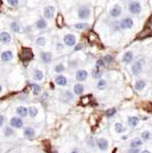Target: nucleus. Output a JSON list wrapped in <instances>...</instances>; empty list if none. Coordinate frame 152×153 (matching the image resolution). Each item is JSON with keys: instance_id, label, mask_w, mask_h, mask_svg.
Returning a JSON list of instances; mask_svg holds the SVG:
<instances>
[{"instance_id": "nucleus-40", "label": "nucleus", "mask_w": 152, "mask_h": 153, "mask_svg": "<svg viewBox=\"0 0 152 153\" xmlns=\"http://www.w3.org/2000/svg\"><path fill=\"white\" fill-rule=\"evenodd\" d=\"M7 5L13 8H16V7L21 6V0H6Z\"/></svg>"}, {"instance_id": "nucleus-38", "label": "nucleus", "mask_w": 152, "mask_h": 153, "mask_svg": "<svg viewBox=\"0 0 152 153\" xmlns=\"http://www.w3.org/2000/svg\"><path fill=\"white\" fill-rule=\"evenodd\" d=\"M55 51L57 53H63L65 51V45H64L63 42H61V41H56L55 42Z\"/></svg>"}, {"instance_id": "nucleus-53", "label": "nucleus", "mask_w": 152, "mask_h": 153, "mask_svg": "<svg viewBox=\"0 0 152 153\" xmlns=\"http://www.w3.org/2000/svg\"><path fill=\"white\" fill-rule=\"evenodd\" d=\"M1 152H2V150H1V149H0V153H1Z\"/></svg>"}, {"instance_id": "nucleus-14", "label": "nucleus", "mask_w": 152, "mask_h": 153, "mask_svg": "<svg viewBox=\"0 0 152 153\" xmlns=\"http://www.w3.org/2000/svg\"><path fill=\"white\" fill-rule=\"evenodd\" d=\"M60 100H61L62 102L69 103L75 100V94H73V91L64 90V91H62V93L60 94Z\"/></svg>"}, {"instance_id": "nucleus-34", "label": "nucleus", "mask_w": 152, "mask_h": 153, "mask_svg": "<svg viewBox=\"0 0 152 153\" xmlns=\"http://www.w3.org/2000/svg\"><path fill=\"white\" fill-rule=\"evenodd\" d=\"M73 27L78 30V31H83V30H87L89 27V24L88 23H86V22H79V23H77L73 25Z\"/></svg>"}, {"instance_id": "nucleus-18", "label": "nucleus", "mask_w": 152, "mask_h": 153, "mask_svg": "<svg viewBox=\"0 0 152 153\" xmlns=\"http://www.w3.org/2000/svg\"><path fill=\"white\" fill-rule=\"evenodd\" d=\"M23 137L26 138V140H33L36 137V130H34V128L30 127V126L23 128Z\"/></svg>"}, {"instance_id": "nucleus-39", "label": "nucleus", "mask_w": 152, "mask_h": 153, "mask_svg": "<svg viewBox=\"0 0 152 153\" xmlns=\"http://www.w3.org/2000/svg\"><path fill=\"white\" fill-rule=\"evenodd\" d=\"M103 61H104L105 65H110V64H112L114 62V57L111 54H107V55L103 57Z\"/></svg>"}, {"instance_id": "nucleus-44", "label": "nucleus", "mask_w": 152, "mask_h": 153, "mask_svg": "<svg viewBox=\"0 0 152 153\" xmlns=\"http://www.w3.org/2000/svg\"><path fill=\"white\" fill-rule=\"evenodd\" d=\"M139 149H128L126 151V153H139Z\"/></svg>"}, {"instance_id": "nucleus-15", "label": "nucleus", "mask_w": 152, "mask_h": 153, "mask_svg": "<svg viewBox=\"0 0 152 153\" xmlns=\"http://www.w3.org/2000/svg\"><path fill=\"white\" fill-rule=\"evenodd\" d=\"M134 51H127L122 54L121 56V62L124 64H132L134 62Z\"/></svg>"}, {"instance_id": "nucleus-35", "label": "nucleus", "mask_w": 152, "mask_h": 153, "mask_svg": "<svg viewBox=\"0 0 152 153\" xmlns=\"http://www.w3.org/2000/svg\"><path fill=\"white\" fill-rule=\"evenodd\" d=\"M152 137V133L150 130H144V131H142V134H141V140H143V142H148V140H150Z\"/></svg>"}, {"instance_id": "nucleus-20", "label": "nucleus", "mask_w": 152, "mask_h": 153, "mask_svg": "<svg viewBox=\"0 0 152 153\" xmlns=\"http://www.w3.org/2000/svg\"><path fill=\"white\" fill-rule=\"evenodd\" d=\"M16 114L17 117L19 118H26V117H29V111H28V108L24 106V105H19L16 108Z\"/></svg>"}, {"instance_id": "nucleus-29", "label": "nucleus", "mask_w": 152, "mask_h": 153, "mask_svg": "<svg viewBox=\"0 0 152 153\" xmlns=\"http://www.w3.org/2000/svg\"><path fill=\"white\" fill-rule=\"evenodd\" d=\"M66 70V68H65V65H64V63H57L55 66H54V69H53V71L55 72V73H57V74H63V72Z\"/></svg>"}, {"instance_id": "nucleus-45", "label": "nucleus", "mask_w": 152, "mask_h": 153, "mask_svg": "<svg viewBox=\"0 0 152 153\" xmlns=\"http://www.w3.org/2000/svg\"><path fill=\"white\" fill-rule=\"evenodd\" d=\"M41 97H42V100H48V93H44V95Z\"/></svg>"}, {"instance_id": "nucleus-31", "label": "nucleus", "mask_w": 152, "mask_h": 153, "mask_svg": "<svg viewBox=\"0 0 152 153\" xmlns=\"http://www.w3.org/2000/svg\"><path fill=\"white\" fill-rule=\"evenodd\" d=\"M114 131H115L117 134H122V133H125V131H126L125 125H122L121 122H115V123H114Z\"/></svg>"}, {"instance_id": "nucleus-13", "label": "nucleus", "mask_w": 152, "mask_h": 153, "mask_svg": "<svg viewBox=\"0 0 152 153\" xmlns=\"http://www.w3.org/2000/svg\"><path fill=\"white\" fill-rule=\"evenodd\" d=\"M32 79L37 82H40V81H44L45 79V74H44V71L40 70L39 68H34L32 70Z\"/></svg>"}, {"instance_id": "nucleus-11", "label": "nucleus", "mask_w": 152, "mask_h": 153, "mask_svg": "<svg viewBox=\"0 0 152 153\" xmlns=\"http://www.w3.org/2000/svg\"><path fill=\"white\" fill-rule=\"evenodd\" d=\"M13 58H14L13 51H9V49L1 51V54H0V61H1L2 63H9V62L13 61Z\"/></svg>"}, {"instance_id": "nucleus-21", "label": "nucleus", "mask_w": 152, "mask_h": 153, "mask_svg": "<svg viewBox=\"0 0 152 153\" xmlns=\"http://www.w3.org/2000/svg\"><path fill=\"white\" fill-rule=\"evenodd\" d=\"M139 123V118L136 115H130L127 118V125L130 128H136Z\"/></svg>"}, {"instance_id": "nucleus-3", "label": "nucleus", "mask_w": 152, "mask_h": 153, "mask_svg": "<svg viewBox=\"0 0 152 153\" xmlns=\"http://www.w3.org/2000/svg\"><path fill=\"white\" fill-rule=\"evenodd\" d=\"M127 10L130 15L134 16H139L141 15L142 10H143V5L139 0H130L127 4Z\"/></svg>"}, {"instance_id": "nucleus-16", "label": "nucleus", "mask_w": 152, "mask_h": 153, "mask_svg": "<svg viewBox=\"0 0 152 153\" xmlns=\"http://www.w3.org/2000/svg\"><path fill=\"white\" fill-rule=\"evenodd\" d=\"M12 41H13V39H12V36H10L9 32H0V44L1 45H9V44H12Z\"/></svg>"}, {"instance_id": "nucleus-30", "label": "nucleus", "mask_w": 152, "mask_h": 153, "mask_svg": "<svg viewBox=\"0 0 152 153\" xmlns=\"http://www.w3.org/2000/svg\"><path fill=\"white\" fill-rule=\"evenodd\" d=\"M110 30L115 33V32H119L120 31V26H119V21H117V19H113L112 22H110Z\"/></svg>"}, {"instance_id": "nucleus-2", "label": "nucleus", "mask_w": 152, "mask_h": 153, "mask_svg": "<svg viewBox=\"0 0 152 153\" xmlns=\"http://www.w3.org/2000/svg\"><path fill=\"white\" fill-rule=\"evenodd\" d=\"M93 16V9H92V6L88 5V4H83V5H80L77 8V17L79 19H83V21H87V19H90Z\"/></svg>"}, {"instance_id": "nucleus-46", "label": "nucleus", "mask_w": 152, "mask_h": 153, "mask_svg": "<svg viewBox=\"0 0 152 153\" xmlns=\"http://www.w3.org/2000/svg\"><path fill=\"white\" fill-rule=\"evenodd\" d=\"M139 153H151V151H149V150H142Z\"/></svg>"}, {"instance_id": "nucleus-5", "label": "nucleus", "mask_w": 152, "mask_h": 153, "mask_svg": "<svg viewBox=\"0 0 152 153\" xmlns=\"http://www.w3.org/2000/svg\"><path fill=\"white\" fill-rule=\"evenodd\" d=\"M122 13H124L122 6L119 5V4H114L113 6L110 8V10H109V16L112 19H117L122 16Z\"/></svg>"}, {"instance_id": "nucleus-50", "label": "nucleus", "mask_w": 152, "mask_h": 153, "mask_svg": "<svg viewBox=\"0 0 152 153\" xmlns=\"http://www.w3.org/2000/svg\"><path fill=\"white\" fill-rule=\"evenodd\" d=\"M122 1H130V0H122Z\"/></svg>"}, {"instance_id": "nucleus-12", "label": "nucleus", "mask_w": 152, "mask_h": 153, "mask_svg": "<svg viewBox=\"0 0 152 153\" xmlns=\"http://www.w3.org/2000/svg\"><path fill=\"white\" fill-rule=\"evenodd\" d=\"M75 78L78 82H83L87 80L88 78V72L85 70V69H78L76 71V74H75Z\"/></svg>"}, {"instance_id": "nucleus-32", "label": "nucleus", "mask_w": 152, "mask_h": 153, "mask_svg": "<svg viewBox=\"0 0 152 153\" xmlns=\"http://www.w3.org/2000/svg\"><path fill=\"white\" fill-rule=\"evenodd\" d=\"M31 88H32V94L34 96L40 95V93L42 91V88L39 83H31Z\"/></svg>"}, {"instance_id": "nucleus-7", "label": "nucleus", "mask_w": 152, "mask_h": 153, "mask_svg": "<svg viewBox=\"0 0 152 153\" xmlns=\"http://www.w3.org/2000/svg\"><path fill=\"white\" fill-rule=\"evenodd\" d=\"M55 13H56V8H55L54 5H47V6H45L44 9H42V16H44L45 19H54Z\"/></svg>"}, {"instance_id": "nucleus-49", "label": "nucleus", "mask_w": 152, "mask_h": 153, "mask_svg": "<svg viewBox=\"0 0 152 153\" xmlns=\"http://www.w3.org/2000/svg\"><path fill=\"white\" fill-rule=\"evenodd\" d=\"M2 90H4V87H2V85H1V83H0V94H1V93H2Z\"/></svg>"}, {"instance_id": "nucleus-19", "label": "nucleus", "mask_w": 152, "mask_h": 153, "mask_svg": "<svg viewBox=\"0 0 152 153\" xmlns=\"http://www.w3.org/2000/svg\"><path fill=\"white\" fill-rule=\"evenodd\" d=\"M54 81H55V83H56L57 86H60V87H65V86L69 83L68 78L64 76V74H56L55 78H54Z\"/></svg>"}, {"instance_id": "nucleus-8", "label": "nucleus", "mask_w": 152, "mask_h": 153, "mask_svg": "<svg viewBox=\"0 0 152 153\" xmlns=\"http://www.w3.org/2000/svg\"><path fill=\"white\" fill-rule=\"evenodd\" d=\"M8 126H10L13 129H23L24 128V121H23L22 118H19L17 115H14L10 118Z\"/></svg>"}, {"instance_id": "nucleus-1", "label": "nucleus", "mask_w": 152, "mask_h": 153, "mask_svg": "<svg viewBox=\"0 0 152 153\" xmlns=\"http://www.w3.org/2000/svg\"><path fill=\"white\" fill-rule=\"evenodd\" d=\"M145 66V57L144 56H139L137 58L134 59V62L130 65V72L135 76H139L142 74Z\"/></svg>"}, {"instance_id": "nucleus-48", "label": "nucleus", "mask_w": 152, "mask_h": 153, "mask_svg": "<svg viewBox=\"0 0 152 153\" xmlns=\"http://www.w3.org/2000/svg\"><path fill=\"white\" fill-rule=\"evenodd\" d=\"M121 140H127V135H122V136H121Z\"/></svg>"}, {"instance_id": "nucleus-28", "label": "nucleus", "mask_w": 152, "mask_h": 153, "mask_svg": "<svg viewBox=\"0 0 152 153\" xmlns=\"http://www.w3.org/2000/svg\"><path fill=\"white\" fill-rule=\"evenodd\" d=\"M28 111H29V117L31 118V119H34L39 113V110L37 106H34V105H31V106H29L28 108Z\"/></svg>"}, {"instance_id": "nucleus-51", "label": "nucleus", "mask_w": 152, "mask_h": 153, "mask_svg": "<svg viewBox=\"0 0 152 153\" xmlns=\"http://www.w3.org/2000/svg\"><path fill=\"white\" fill-rule=\"evenodd\" d=\"M53 153H58V152H57V151H54V152H53Z\"/></svg>"}, {"instance_id": "nucleus-23", "label": "nucleus", "mask_w": 152, "mask_h": 153, "mask_svg": "<svg viewBox=\"0 0 152 153\" xmlns=\"http://www.w3.org/2000/svg\"><path fill=\"white\" fill-rule=\"evenodd\" d=\"M142 145H143V140L139 137H135L129 140V149H139Z\"/></svg>"}, {"instance_id": "nucleus-41", "label": "nucleus", "mask_w": 152, "mask_h": 153, "mask_svg": "<svg viewBox=\"0 0 152 153\" xmlns=\"http://www.w3.org/2000/svg\"><path fill=\"white\" fill-rule=\"evenodd\" d=\"M105 66V63H104V61H103V58H98L97 61L95 62V68L96 69H103Z\"/></svg>"}, {"instance_id": "nucleus-36", "label": "nucleus", "mask_w": 152, "mask_h": 153, "mask_svg": "<svg viewBox=\"0 0 152 153\" xmlns=\"http://www.w3.org/2000/svg\"><path fill=\"white\" fill-rule=\"evenodd\" d=\"M102 76H103V72H102L101 69H96V68H94L93 70H92V76L94 78V79H101Z\"/></svg>"}, {"instance_id": "nucleus-26", "label": "nucleus", "mask_w": 152, "mask_h": 153, "mask_svg": "<svg viewBox=\"0 0 152 153\" xmlns=\"http://www.w3.org/2000/svg\"><path fill=\"white\" fill-rule=\"evenodd\" d=\"M34 44L38 47H45V46L47 45V37L46 36H39L34 40Z\"/></svg>"}, {"instance_id": "nucleus-4", "label": "nucleus", "mask_w": 152, "mask_h": 153, "mask_svg": "<svg viewBox=\"0 0 152 153\" xmlns=\"http://www.w3.org/2000/svg\"><path fill=\"white\" fill-rule=\"evenodd\" d=\"M135 25V21L132 16H125L119 21V26H120V31H127V30H132Z\"/></svg>"}, {"instance_id": "nucleus-27", "label": "nucleus", "mask_w": 152, "mask_h": 153, "mask_svg": "<svg viewBox=\"0 0 152 153\" xmlns=\"http://www.w3.org/2000/svg\"><path fill=\"white\" fill-rule=\"evenodd\" d=\"M96 88L98 90H105L108 88V81L105 79H103V78L98 79L97 82H96Z\"/></svg>"}, {"instance_id": "nucleus-22", "label": "nucleus", "mask_w": 152, "mask_h": 153, "mask_svg": "<svg viewBox=\"0 0 152 153\" xmlns=\"http://www.w3.org/2000/svg\"><path fill=\"white\" fill-rule=\"evenodd\" d=\"M134 88L136 91H142L146 88V80L145 79H137L135 81V85H134Z\"/></svg>"}, {"instance_id": "nucleus-42", "label": "nucleus", "mask_w": 152, "mask_h": 153, "mask_svg": "<svg viewBox=\"0 0 152 153\" xmlns=\"http://www.w3.org/2000/svg\"><path fill=\"white\" fill-rule=\"evenodd\" d=\"M5 121H6V118H5V115L2 114V113H0V128L4 127V125H5Z\"/></svg>"}, {"instance_id": "nucleus-24", "label": "nucleus", "mask_w": 152, "mask_h": 153, "mask_svg": "<svg viewBox=\"0 0 152 153\" xmlns=\"http://www.w3.org/2000/svg\"><path fill=\"white\" fill-rule=\"evenodd\" d=\"M83 93H85V86L81 82H77L73 86V94L77 96H80L83 95Z\"/></svg>"}, {"instance_id": "nucleus-6", "label": "nucleus", "mask_w": 152, "mask_h": 153, "mask_svg": "<svg viewBox=\"0 0 152 153\" xmlns=\"http://www.w3.org/2000/svg\"><path fill=\"white\" fill-rule=\"evenodd\" d=\"M78 42V39H77L76 34L73 33H65L63 36V44L65 45V47H75Z\"/></svg>"}, {"instance_id": "nucleus-52", "label": "nucleus", "mask_w": 152, "mask_h": 153, "mask_svg": "<svg viewBox=\"0 0 152 153\" xmlns=\"http://www.w3.org/2000/svg\"><path fill=\"white\" fill-rule=\"evenodd\" d=\"M150 22H151V24H152V17H151V19H150Z\"/></svg>"}, {"instance_id": "nucleus-10", "label": "nucleus", "mask_w": 152, "mask_h": 153, "mask_svg": "<svg viewBox=\"0 0 152 153\" xmlns=\"http://www.w3.org/2000/svg\"><path fill=\"white\" fill-rule=\"evenodd\" d=\"M39 58H40V61H41V63L46 64V65H48V64H51L53 62V59H54V56H53V54H51V51H40L39 53Z\"/></svg>"}, {"instance_id": "nucleus-33", "label": "nucleus", "mask_w": 152, "mask_h": 153, "mask_svg": "<svg viewBox=\"0 0 152 153\" xmlns=\"http://www.w3.org/2000/svg\"><path fill=\"white\" fill-rule=\"evenodd\" d=\"M4 136L5 137H13V136H15V129H13L10 126H6L4 128Z\"/></svg>"}, {"instance_id": "nucleus-9", "label": "nucleus", "mask_w": 152, "mask_h": 153, "mask_svg": "<svg viewBox=\"0 0 152 153\" xmlns=\"http://www.w3.org/2000/svg\"><path fill=\"white\" fill-rule=\"evenodd\" d=\"M95 143H96V147H97L100 151H102V152H105V151H108L109 150L110 143H109V140H107V138H104V137L96 138Z\"/></svg>"}, {"instance_id": "nucleus-37", "label": "nucleus", "mask_w": 152, "mask_h": 153, "mask_svg": "<svg viewBox=\"0 0 152 153\" xmlns=\"http://www.w3.org/2000/svg\"><path fill=\"white\" fill-rule=\"evenodd\" d=\"M115 114H117V108H108V110H107V112H105V117H107L108 119H112Z\"/></svg>"}, {"instance_id": "nucleus-47", "label": "nucleus", "mask_w": 152, "mask_h": 153, "mask_svg": "<svg viewBox=\"0 0 152 153\" xmlns=\"http://www.w3.org/2000/svg\"><path fill=\"white\" fill-rule=\"evenodd\" d=\"M68 153H80L78 150H72V151H70V152H68Z\"/></svg>"}, {"instance_id": "nucleus-25", "label": "nucleus", "mask_w": 152, "mask_h": 153, "mask_svg": "<svg viewBox=\"0 0 152 153\" xmlns=\"http://www.w3.org/2000/svg\"><path fill=\"white\" fill-rule=\"evenodd\" d=\"M9 27H10V30L15 33H21L22 32V27L19 25V23L17 21H12L10 23H9Z\"/></svg>"}, {"instance_id": "nucleus-17", "label": "nucleus", "mask_w": 152, "mask_h": 153, "mask_svg": "<svg viewBox=\"0 0 152 153\" xmlns=\"http://www.w3.org/2000/svg\"><path fill=\"white\" fill-rule=\"evenodd\" d=\"M34 27L39 30V31H44L48 27V22L47 19H45L44 17H39L36 22H34Z\"/></svg>"}, {"instance_id": "nucleus-43", "label": "nucleus", "mask_w": 152, "mask_h": 153, "mask_svg": "<svg viewBox=\"0 0 152 153\" xmlns=\"http://www.w3.org/2000/svg\"><path fill=\"white\" fill-rule=\"evenodd\" d=\"M87 145H89L90 147H96V143H95V140H93L92 137L89 138L88 140H87Z\"/></svg>"}]
</instances>
